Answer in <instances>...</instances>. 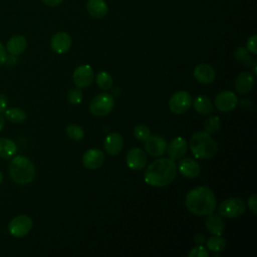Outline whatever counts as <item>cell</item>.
<instances>
[{"label": "cell", "mask_w": 257, "mask_h": 257, "mask_svg": "<svg viewBox=\"0 0 257 257\" xmlns=\"http://www.w3.org/2000/svg\"><path fill=\"white\" fill-rule=\"evenodd\" d=\"M177 165L170 158H160L152 162L146 169L144 180L152 187H166L176 178Z\"/></svg>", "instance_id": "cell-1"}, {"label": "cell", "mask_w": 257, "mask_h": 257, "mask_svg": "<svg viewBox=\"0 0 257 257\" xmlns=\"http://www.w3.org/2000/svg\"><path fill=\"white\" fill-rule=\"evenodd\" d=\"M185 206L194 215L207 216L215 212L217 201L214 192L209 187L200 186L187 193Z\"/></svg>", "instance_id": "cell-2"}, {"label": "cell", "mask_w": 257, "mask_h": 257, "mask_svg": "<svg viewBox=\"0 0 257 257\" xmlns=\"http://www.w3.org/2000/svg\"><path fill=\"white\" fill-rule=\"evenodd\" d=\"M189 147L197 159H211L218 152L217 142L205 131L194 133L190 138Z\"/></svg>", "instance_id": "cell-3"}, {"label": "cell", "mask_w": 257, "mask_h": 257, "mask_svg": "<svg viewBox=\"0 0 257 257\" xmlns=\"http://www.w3.org/2000/svg\"><path fill=\"white\" fill-rule=\"evenodd\" d=\"M9 175L19 185L31 183L36 175V169L31 160L24 156H16L9 163Z\"/></svg>", "instance_id": "cell-4"}, {"label": "cell", "mask_w": 257, "mask_h": 257, "mask_svg": "<svg viewBox=\"0 0 257 257\" xmlns=\"http://www.w3.org/2000/svg\"><path fill=\"white\" fill-rule=\"evenodd\" d=\"M113 106V96L107 92H102L91 99L89 103V110L93 115L104 116L112 110Z\"/></svg>", "instance_id": "cell-5"}, {"label": "cell", "mask_w": 257, "mask_h": 257, "mask_svg": "<svg viewBox=\"0 0 257 257\" xmlns=\"http://www.w3.org/2000/svg\"><path fill=\"white\" fill-rule=\"evenodd\" d=\"M246 210V205L241 198L231 197L224 200L218 209L219 215L225 218H238L244 214Z\"/></svg>", "instance_id": "cell-6"}, {"label": "cell", "mask_w": 257, "mask_h": 257, "mask_svg": "<svg viewBox=\"0 0 257 257\" xmlns=\"http://www.w3.org/2000/svg\"><path fill=\"white\" fill-rule=\"evenodd\" d=\"M193 103V98L189 92L179 90L175 92L169 99V108L175 114H182L186 112Z\"/></svg>", "instance_id": "cell-7"}, {"label": "cell", "mask_w": 257, "mask_h": 257, "mask_svg": "<svg viewBox=\"0 0 257 257\" xmlns=\"http://www.w3.org/2000/svg\"><path fill=\"white\" fill-rule=\"evenodd\" d=\"M33 221L28 215H19L14 217L8 224L9 233L16 238L27 235L32 229Z\"/></svg>", "instance_id": "cell-8"}, {"label": "cell", "mask_w": 257, "mask_h": 257, "mask_svg": "<svg viewBox=\"0 0 257 257\" xmlns=\"http://www.w3.org/2000/svg\"><path fill=\"white\" fill-rule=\"evenodd\" d=\"M72 79L74 84L79 88H85L89 86L94 79V73L91 66L88 64L77 66L72 74Z\"/></svg>", "instance_id": "cell-9"}, {"label": "cell", "mask_w": 257, "mask_h": 257, "mask_svg": "<svg viewBox=\"0 0 257 257\" xmlns=\"http://www.w3.org/2000/svg\"><path fill=\"white\" fill-rule=\"evenodd\" d=\"M214 104L219 111L229 112L237 106L238 98L233 91L224 90L217 94L214 100Z\"/></svg>", "instance_id": "cell-10"}, {"label": "cell", "mask_w": 257, "mask_h": 257, "mask_svg": "<svg viewBox=\"0 0 257 257\" xmlns=\"http://www.w3.org/2000/svg\"><path fill=\"white\" fill-rule=\"evenodd\" d=\"M126 166L133 171H140L147 164L146 153L140 148H132L125 157Z\"/></svg>", "instance_id": "cell-11"}, {"label": "cell", "mask_w": 257, "mask_h": 257, "mask_svg": "<svg viewBox=\"0 0 257 257\" xmlns=\"http://www.w3.org/2000/svg\"><path fill=\"white\" fill-rule=\"evenodd\" d=\"M105 157L102 151L98 149H89L87 150L82 157V164L86 169L97 170L104 163Z\"/></svg>", "instance_id": "cell-12"}, {"label": "cell", "mask_w": 257, "mask_h": 257, "mask_svg": "<svg viewBox=\"0 0 257 257\" xmlns=\"http://www.w3.org/2000/svg\"><path fill=\"white\" fill-rule=\"evenodd\" d=\"M71 37L68 33L60 31L55 33L50 40L51 49L57 54H63L67 52L71 47Z\"/></svg>", "instance_id": "cell-13"}, {"label": "cell", "mask_w": 257, "mask_h": 257, "mask_svg": "<svg viewBox=\"0 0 257 257\" xmlns=\"http://www.w3.org/2000/svg\"><path fill=\"white\" fill-rule=\"evenodd\" d=\"M167 148V142L166 140L161 136H150L145 141V150L146 152L153 156V157H159L162 156Z\"/></svg>", "instance_id": "cell-14"}, {"label": "cell", "mask_w": 257, "mask_h": 257, "mask_svg": "<svg viewBox=\"0 0 257 257\" xmlns=\"http://www.w3.org/2000/svg\"><path fill=\"white\" fill-rule=\"evenodd\" d=\"M178 170L181 175L188 179H195L201 173L199 163L191 158H181V161L178 164Z\"/></svg>", "instance_id": "cell-15"}, {"label": "cell", "mask_w": 257, "mask_h": 257, "mask_svg": "<svg viewBox=\"0 0 257 257\" xmlns=\"http://www.w3.org/2000/svg\"><path fill=\"white\" fill-rule=\"evenodd\" d=\"M193 75L199 83L209 84V83H212L215 80L216 72L210 64L200 63L194 68Z\"/></svg>", "instance_id": "cell-16"}, {"label": "cell", "mask_w": 257, "mask_h": 257, "mask_svg": "<svg viewBox=\"0 0 257 257\" xmlns=\"http://www.w3.org/2000/svg\"><path fill=\"white\" fill-rule=\"evenodd\" d=\"M187 148L188 144L186 140L182 137H176L169 143V145H167L166 150L169 158L175 161L184 157L187 152Z\"/></svg>", "instance_id": "cell-17"}, {"label": "cell", "mask_w": 257, "mask_h": 257, "mask_svg": "<svg viewBox=\"0 0 257 257\" xmlns=\"http://www.w3.org/2000/svg\"><path fill=\"white\" fill-rule=\"evenodd\" d=\"M104 151L109 156H116L120 153L123 148V139L118 133H110L108 134L103 142Z\"/></svg>", "instance_id": "cell-18"}, {"label": "cell", "mask_w": 257, "mask_h": 257, "mask_svg": "<svg viewBox=\"0 0 257 257\" xmlns=\"http://www.w3.org/2000/svg\"><path fill=\"white\" fill-rule=\"evenodd\" d=\"M255 77L249 71L241 72L235 80V89L240 94H246L250 92L254 86Z\"/></svg>", "instance_id": "cell-19"}, {"label": "cell", "mask_w": 257, "mask_h": 257, "mask_svg": "<svg viewBox=\"0 0 257 257\" xmlns=\"http://www.w3.org/2000/svg\"><path fill=\"white\" fill-rule=\"evenodd\" d=\"M27 47V40L25 38V36L17 34V35H13L11 36L7 43H6V51L10 54V55H19L22 52L25 51Z\"/></svg>", "instance_id": "cell-20"}, {"label": "cell", "mask_w": 257, "mask_h": 257, "mask_svg": "<svg viewBox=\"0 0 257 257\" xmlns=\"http://www.w3.org/2000/svg\"><path fill=\"white\" fill-rule=\"evenodd\" d=\"M205 225L207 230L212 235H222L225 229V223L223 221L222 216L216 215L214 213L207 215V218L205 220Z\"/></svg>", "instance_id": "cell-21"}, {"label": "cell", "mask_w": 257, "mask_h": 257, "mask_svg": "<svg viewBox=\"0 0 257 257\" xmlns=\"http://www.w3.org/2000/svg\"><path fill=\"white\" fill-rule=\"evenodd\" d=\"M88 14L94 18H102L107 14L108 7L104 0H88L86 3Z\"/></svg>", "instance_id": "cell-22"}, {"label": "cell", "mask_w": 257, "mask_h": 257, "mask_svg": "<svg viewBox=\"0 0 257 257\" xmlns=\"http://www.w3.org/2000/svg\"><path fill=\"white\" fill-rule=\"evenodd\" d=\"M192 104L194 105L195 110L202 115H208L213 111V103L206 95H198L193 100Z\"/></svg>", "instance_id": "cell-23"}, {"label": "cell", "mask_w": 257, "mask_h": 257, "mask_svg": "<svg viewBox=\"0 0 257 257\" xmlns=\"http://www.w3.org/2000/svg\"><path fill=\"white\" fill-rule=\"evenodd\" d=\"M17 151L16 144L8 138H0V158L9 159Z\"/></svg>", "instance_id": "cell-24"}, {"label": "cell", "mask_w": 257, "mask_h": 257, "mask_svg": "<svg viewBox=\"0 0 257 257\" xmlns=\"http://www.w3.org/2000/svg\"><path fill=\"white\" fill-rule=\"evenodd\" d=\"M4 116L7 120L14 122V123H21L26 120V112L19 107H11L6 108V110L3 112Z\"/></svg>", "instance_id": "cell-25"}, {"label": "cell", "mask_w": 257, "mask_h": 257, "mask_svg": "<svg viewBox=\"0 0 257 257\" xmlns=\"http://www.w3.org/2000/svg\"><path fill=\"white\" fill-rule=\"evenodd\" d=\"M207 247L212 252L220 253L224 251L226 247V241L221 235H213L207 240Z\"/></svg>", "instance_id": "cell-26"}, {"label": "cell", "mask_w": 257, "mask_h": 257, "mask_svg": "<svg viewBox=\"0 0 257 257\" xmlns=\"http://www.w3.org/2000/svg\"><path fill=\"white\" fill-rule=\"evenodd\" d=\"M96 84L98 85L99 88L103 89V90H107L109 88L112 87L113 84V80H112V76L107 72V71H99L96 74Z\"/></svg>", "instance_id": "cell-27"}, {"label": "cell", "mask_w": 257, "mask_h": 257, "mask_svg": "<svg viewBox=\"0 0 257 257\" xmlns=\"http://www.w3.org/2000/svg\"><path fill=\"white\" fill-rule=\"evenodd\" d=\"M234 55H235V58L239 61V62H242L245 66L247 67H250L252 65V63L254 62L255 59H253L250 54H249V51L247 50L246 47H238L235 52H234Z\"/></svg>", "instance_id": "cell-28"}, {"label": "cell", "mask_w": 257, "mask_h": 257, "mask_svg": "<svg viewBox=\"0 0 257 257\" xmlns=\"http://www.w3.org/2000/svg\"><path fill=\"white\" fill-rule=\"evenodd\" d=\"M221 127V121L219 116H210L204 122V131L210 135L217 133Z\"/></svg>", "instance_id": "cell-29"}, {"label": "cell", "mask_w": 257, "mask_h": 257, "mask_svg": "<svg viewBox=\"0 0 257 257\" xmlns=\"http://www.w3.org/2000/svg\"><path fill=\"white\" fill-rule=\"evenodd\" d=\"M66 134L70 139L74 141H80L84 137L83 128L80 125L74 123H70L66 126Z\"/></svg>", "instance_id": "cell-30"}, {"label": "cell", "mask_w": 257, "mask_h": 257, "mask_svg": "<svg viewBox=\"0 0 257 257\" xmlns=\"http://www.w3.org/2000/svg\"><path fill=\"white\" fill-rule=\"evenodd\" d=\"M134 136L136 137L137 140L145 142L151 136V130L148 125H146L144 123L137 124L134 127Z\"/></svg>", "instance_id": "cell-31"}, {"label": "cell", "mask_w": 257, "mask_h": 257, "mask_svg": "<svg viewBox=\"0 0 257 257\" xmlns=\"http://www.w3.org/2000/svg\"><path fill=\"white\" fill-rule=\"evenodd\" d=\"M83 98V93L79 87L76 88H71L68 93H67V100L71 104H79L82 101Z\"/></svg>", "instance_id": "cell-32"}, {"label": "cell", "mask_w": 257, "mask_h": 257, "mask_svg": "<svg viewBox=\"0 0 257 257\" xmlns=\"http://www.w3.org/2000/svg\"><path fill=\"white\" fill-rule=\"evenodd\" d=\"M188 255L189 257H208L209 252L202 245H198L197 247L191 249Z\"/></svg>", "instance_id": "cell-33"}, {"label": "cell", "mask_w": 257, "mask_h": 257, "mask_svg": "<svg viewBox=\"0 0 257 257\" xmlns=\"http://www.w3.org/2000/svg\"><path fill=\"white\" fill-rule=\"evenodd\" d=\"M246 48L249 52H251L253 54L257 53V36L255 34L248 38L247 43H246Z\"/></svg>", "instance_id": "cell-34"}, {"label": "cell", "mask_w": 257, "mask_h": 257, "mask_svg": "<svg viewBox=\"0 0 257 257\" xmlns=\"http://www.w3.org/2000/svg\"><path fill=\"white\" fill-rule=\"evenodd\" d=\"M247 204H248L249 209H250L254 214H256V213H257V196H256V194H252V195L248 198Z\"/></svg>", "instance_id": "cell-35"}, {"label": "cell", "mask_w": 257, "mask_h": 257, "mask_svg": "<svg viewBox=\"0 0 257 257\" xmlns=\"http://www.w3.org/2000/svg\"><path fill=\"white\" fill-rule=\"evenodd\" d=\"M6 60H7V51L4 45L0 42V66L5 64Z\"/></svg>", "instance_id": "cell-36"}, {"label": "cell", "mask_w": 257, "mask_h": 257, "mask_svg": "<svg viewBox=\"0 0 257 257\" xmlns=\"http://www.w3.org/2000/svg\"><path fill=\"white\" fill-rule=\"evenodd\" d=\"M8 105V99L6 97V95L4 94H0V113H3Z\"/></svg>", "instance_id": "cell-37"}, {"label": "cell", "mask_w": 257, "mask_h": 257, "mask_svg": "<svg viewBox=\"0 0 257 257\" xmlns=\"http://www.w3.org/2000/svg\"><path fill=\"white\" fill-rule=\"evenodd\" d=\"M63 0H42V2L47 5V6H50V7H55V6H58L62 3Z\"/></svg>", "instance_id": "cell-38"}, {"label": "cell", "mask_w": 257, "mask_h": 257, "mask_svg": "<svg viewBox=\"0 0 257 257\" xmlns=\"http://www.w3.org/2000/svg\"><path fill=\"white\" fill-rule=\"evenodd\" d=\"M194 241L197 245H202L204 242H205V238L203 235L201 234H196L195 237H194Z\"/></svg>", "instance_id": "cell-39"}, {"label": "cell", "mask_w": 257, "mask_h": 257, "mask_svg": "<svg viewBox=\"0 0 257 257\" xmlns=\"http://www.w3.org/2000/svg\"><path fill=\"white\" fill-rule=\"evenodd\" d=\"M4 122H5L4 116L0 113V132L2 131V128H3V126H4Z\"/></svg>", "instance_id": "cell-40"}, {"label": "cell", "mask_w": 257, "mask_h": 257, "mask_svg": "<svg viewBox=\"0 0 257 257\" xmlns=\"http://www.w3.org/2000/svg\"><path fill=\"white\" fill-rule=\"evenodd\" d=\"M2 181H3V174H2V172L0 171V184L2 183Z\"/></svg>", "instance_id": "cell-41"}]
</instances>
